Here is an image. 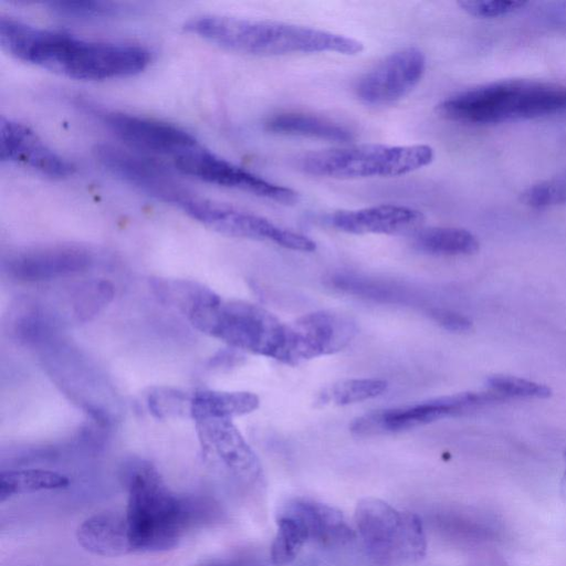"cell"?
Here are the masks:
<instances>
[{
  "label": "cell",
  "mask_w": 566,
  "mask_h": 566,
  "mask_svg": "<svg viewBox=\"0 0 566 566\" xmlns=\"http://www.w3.org/2000/svg\"><path fill=\"white\" fill-rule=\"evenodd\" d=\"M203 458L230 473L242 483L251 484L262 473L258 457L229 419L196 421Z\"/></svg>",
  "instance_id": "cell-14"
},
{
  "label": "cell",
  "mask_w": 566,
  "mask_h": 566,
  "mask_svg": "<svg viewBox=\"0 0 566 566\" xmlns=\"http://www.w3.org/2000/svg\"><path fill=\"white\" fill-rule=\"evenodd\" d=\"M444 119L463 124H500L566 112V87L510 80L463 91L436 108Z\"/></svg>",
  "instance_id": "cell-4"
},
{
  "label": "cell",
  "mask_w": 566,
  "mask_h": 566,
  "mask_svg": "<svg viewBox=\"0 0 566 566\" xmlns=\"http://www.w3.org/2000/svg\"><path fill=\"white\" fill-rule=\"evenodd\" d=\"M57 317L31 297L19 298L9 312V331L19 340L35 343L49 338L57 327Z\"/></svg>",
  "instance_id": "cell-23"
},
{
  "label": "cell",
  "mask_w": 566,
  "mask_h": 566,
  "mask_svg": "<svg viewBox=\"0 0 566 566\" xmlns=\"http://www.w3.org/2000/svg\"><path fill=\"white\" fill-rule=\"evenodd\" d=\"M119 479L128 492L125 512L133 553L175 548L195 517L193 503L172 493L147 460L123 462Z\"/></svg>",
  "instance_id": "cell-3"
},
{
  "label": "cell",
  "mask_w": 566,
  "mask_h": 566,
  "mask_svg": "<svg viewBox=\"0 0 566 566\" xmlns=\"http://www.w3.org/2000/svg\"><path fill=\"white\" fill-rule=\"evenodd\" d=\"M433 158V149L424 144H364L302 154L296 167L307 175L336 179L398 177L430 165Z\"/></svg>",
  "instance_id": "cell-5"
},
{
  "label": "cell",
  "mask_w": 566,
  "mask_h": 566,
  "mask_svg": "<svg viewBox=\"0 0 566 566\" xmlns=\"http://www.w3.org/2000/svg\"><path fill=\"white\" fill-rule=\"evenodd\" d=\"M284 510L297 516L305 525L310 541L322 545L344 544L355 537L343 514L326 504L294 500Z\"/></svg>",
  "instance_id": "cell-20"
},
{
  "label": "cell",
  "mask_w": 566,
  "mask_h": 566,
  "mask_svg": "<svg viewBox=\"0 0 566 566\" xmlns=\"http://www.w3.org/2000/svg\"><path fill=\"white\" fill-rule=\"evenodd\" d=\"M426 71V55L415 46L395 51L359 77L356 96L365 104L382 106L407 96L420 83Z\"/></svg>",
  "instance_id": "cell-12"
},
{
  "label": "cell",
  "mask_w": 566,
  "mask_h": 566,
  "mask_svg": "<svg viewBox=\"0 0 566 566\" xmlns=\"http://www.w3.org/2000/svg\"><path fill=\"white\" fill-rule=\"evenodd\" d=\"M150 286L156 297L189 316L200 306L221 301L209 287L190 280L153 277Z\"/></svg>",
  "instance_id": "cell-25"
},
{
  "label": "cell",
  "mask_w": 566,
  "mask_h": 566,
  "mask_svg": "<svg viewBox=\"0 0 566 566\" xmlns=\"http://www.w3.org/2000/svg\"><path fill=\"white\" fill-rule=\"evenodd\" d=\"M355 522L365 548L379 563L408 564L426 554L423 525L415 513L367 497L357 503Z\"/></svg>",
  "instance_id": "cell-7"
},
{
  "label": "cell",
  "mask_w": 566,
  "mask_h": 566,
  "mask_svg": "<svg viewBox=\"0 0 566 566\" xmlns=\"http://www.w3.org/2000/svg\"><path fill=\"white\" fill-rule=\"evenodd\" d=\"M521 200L536 209L566 203V171L531 186Z\"/></svg>",
  "instance_id": "cell-32"
},
{
  "label": "cell",
  "mask_w": 566,
  "mask_h": 566,
  "mask_svg": "<svg viewBox=\"0 0 566 566\" xmlns=\"http://www.w3.org/2000/svg\"><path fill=\"white\" fill-rule=\"evenodd\" d=\"M92 255L74 244H51L14 252L3 262L7 273L24 282L51 281L86 271Z\"/></svg>",
  "instance_id": "cell-15"
},
{
  "label": "cell",
  "mask_w": 566,
  "mask_h": 566,
  "mask_svg": "<svg viewBox=\"0 0 566 566\" xmlns=\"http://www.w3.org/2000/svg\"><path fill=\"white\" fill-rule=\"evenodd\" d=\"M175 168L184 175L202 181L238 189L276 202L293 203L297 201V192L262 178L200 145L174 159Z\"/></svg>",
  "instance_id": "cell-11"
},
{
  "label": "cell",
  "mask_w": 566,
  "mask_h": 566,
  "mask_svg": "<svg viewBox=\"0 0 566 566\" xmlns=\"http://www.w3.org/2000/svg\"><path fill=\"white\" fill-rule=\"evenodd\" d=\"M114 286L106 280H92L75 286L69 296L70 312L77 322L96 316L114 297Z\"/></svg>",
  "instance_id": "cell-28"
},
{
  "label": "cell",
  "mask_w": 566,
  "mask_h": 566,
  "mask_svg": "<svg viewBox=\"0 0 566 566\" xmlns=\"http://www.w3.org/2000/svg\"><path fill=\"white\" fill-rule=\"evenodd\" d=\"M357 334L356 323L333 311L305 314L285 325L280 361L295 365L302 360L331 355L344 349Z\"/></svg>",
  "instance_id": "cell-10"
},
{
  "label": "cell",
  "mask_w": 566,
  "mask_h": 566,
  "mask_svg": "<svg viewBox=\"0 0 566 566\" xmlns=\"http://www.w3.org/2000/svg\"><path fill=\"white\" fill-rule=\"evenodd\" d=\"M327 222L352 234H413L422 228L424 216L408 206L384 203L355 210H337L327 216Z\"/></svg>",
  "instance_id": "cell-18"
},
{
  "label": "cell",
  "mask_w": 566,
  "mask_h": 566,
  "mask_svg": "<svg viewBox=\"0 0 566 566\" xmlns=\"http://www.w3.org/2000/svg\"><path fill=\"white\" fill-rule=\"evenodd\" d=\"M268 132L347 143L354 139V133L347 127L315 115L305 113H281L270 117L265 123Z\"/></svg>",
  "instance_id": "cell-21"
},
{
  "label": "cell",
  "mask_w": 566,
  "mask_h": 566,
  "mask_svg": "<svg viewBox=\"0 0 566 566\" xmlns=\"http://www.w3.org/2000/svg\"><path fill=\"white\" fill-rule=\"evenodd\" d=\"M331 281L336 289L368 298L388 301L399 297L396 287L367 277L352 274H337L334 275Z\"/></svg>",
  "instance_id": "cell-33"
},
{
  "label": "cell",
  "mask_w": 566,
  "mask_h": 566,
  "mask_svg": "<svg viewBox=\"0 0 566 566\" xmlns=\"http://www.w3.org/2000/svg\"><path fill=\"white\" fill-rule=\"evenodd\" d=\"M502 401L501 397L489 390L461 392L410 406L370 411L356 418L350 431L360 437L400 432Z\"/></svg>",
  "instance_id": "cell-9"
},
{
  "label": "cell",
  "mask_w": 566,
  "mask_h": 566,
  "mask_svg": "<svg viewBox=\"0 0 566 566\" xmlns=\"http://www.w3.org/2000/svg\"><path fill=\"white\" fill-rule=\"evenodd\" d=\"M388 387L387 381L374 378L345 379L333 384L321 395L322 402L338 406L361 402L382 395Z\"/></svg>",
  "instance_id": "cell-29"
},
{
  "label": "cell",
  "mask_w": 566,
  "mask_h": 566,
  "mask_svg": "<svg viewBox=\"0 0 566 566\" xmlns=\"http://www.w3.org/2000/svg\"><path fill=\"white\" fill-rule=\"evenodd\" d=\"M190 323L233 348L279 360L285 324L261 306L242 301L208 304L188 316Z\"/></svg>",
  "instance_id": "cell-6"
},
{
  "label": "cell",
  "mask_w": 566,
  "mask_h": 566,
  "mask_svg": "<svg viewBox=\"0 0 566 566\" xmlns=\"http://www.w3.org/2000/svg\"><path fill=\"white\" fill-rule=\"evenodd\" d=\"M196 566H264V564L254 556L238 555L208 559Z\"/></svg>",
  "instance_id": "cell-37"
},
{
  "label": "cell",
  "mask_w": 566,
  "mask_h": 566,
  "mask_svg": "<svg viewBox=\"0 0 566 566\" xmlns=\"http://www.w3.org/2000/svg\"><path fill=\"white\" fill-rule=\"evenodd\" d=\"M76 538L85 551L94 555L118 557L133 553L125 514H94L77 527Z\"/></svg>",
  "instance_id": "cell-19"
},
{
  "label": "cell",
  "mask_w": 566,
  "mask_h": 566,
  "mask_svg": "<svg viewBox=\"0 0 566 566\" xmlns=\"http://www.w3.org/2000/svg\"><path fill=\"white\" fill-rule=\"evenodd\" d=\"M104 122L119 139L138 150L175 159L199 146L191 134L166 122L117 112L105 114Z\"/></svg>",
  "instance_id": "cell-16"
},
{
  "label": "cell",
  "mask_w": 566,
  "mask_h": 566,
  "mask_svg": "<svg viewBox=\"0 0 566 566\" xmlns=\"http://www.w3.org/2000/svg\"><path fill=\"white\" fill-rule=\"evenodd\" d=\"M0 43L10 55L76 80L125 77L145 70L150 52L140 45L87 41L0 18Z\"/></svg>",
  "instance_id": "cell-1"
},
{
  "label": "cell",
  "mask_w": 566,
  "mask_h": 566,
  "mask_svg": "<svg viewBox=\"0 0 566 566\" xmlns=\"http://www.w3.org/2000/svg\"><path fill=\"white\" fill-rule=\"evenodd\" d=\"M51 11L69 19H95L116 14V3L103 1H53L49 3Z\"/></svg>",
  "instance_id": "cell-34"
},
{
  "label": "cell",
  "mask_w": 566,
  "mask_h": 566,
  "mask_svg": "<svg viewBox=\"0 0 566 566\" xmlns=\"http://www.w3.org/2000/svg\"><path fill=\"white\" fill-rule=\"evenodd\" d=\"M259 397L250 391L202 390L191 396L190 417L195 420L229 419L254 411Z\"/></svg>",
  "instance_id": "cell-22"
},
{
  "label": "cell",
  "mask_w": 566,
  "mask_h": 566,
  "mask_svg": "<svg viewBox=\"0 0 566 566\" xmlns=\"http://www.w3.org/2000/svg\"><path fill=\"white\" fill-rule=\"evenodd\" d=\"M564 459H565V464H566V449H565V452H564Z\"/></svg>",
  "instance_id": "cell-38"
},
{
  "label": "cell",
  "mask_w": 566,
  "mask_h": 566,
  "mask_svg": "<svg viewBox=\"0 0 566 566\" xmlns=\"http://www.w3.org/2000/svg\"><path fill=\"white\" fill-rule=\"evenodd\" d=\"M430 317L441 327L453 333H464L472 328V321L465 315L446 308H431Z\"/></svg>",
  "instance_id": "cell-36"
},
{
  "label": "cell",
  "mask_w": 566,
  "mask_h": 566,
  "mask_svg": "<svg viewBox=\"0 0 566 566\" xmlns=\"http://www.w3.org/2000/svg\"><path fill=\"white\" fill-rule=\"evenodd\" d=\"M185 29L227 50L252 55L323 52L355 55L364 50L363 42L352 36L274 20L208 14L188 20Z\"/></svg>",
  "instance_id": "cell-2"
},
{
  "label": "cell",
  "mask_w": 566,
  "mask_h": 566,
  "mask_svg": "<svg viewBox=\"0 0 566 566\" xmlns=\"http://www.w3.org/2000/svg\"><path fill=\"white\" fill-rule=\"evenodd\" d=\"M147 405L158 419L190 417L191 396L177 389L159 387L148 394Z\"/></svg>",
  "instance_id": "cell-31"
},
{
  "label": "cell",
  "mask_w": 566,
  "mask_h": 566,
  "mask_svg": "<svg viewBox=\"0 0 566 566\" xmlns=\"http://www.w3.org/2000/svg\"><path fill=\"white\" fill-rule=\"evenodd\" d=\"M485 384L489 391L505 401L520 398L546 399L552 396V389L548 386L515 376L492 375L486 378Z\"/></svg>",
  "instance_id": "cell-30"
},
{
  "label": "cell",
  "mask_w": 566,
  "mask_h": 566,
  "mask_svg": "<svg viewBox=\"0 0 566 566\" xmlns=\"http://www.w3.org/2000/svg\"><path fill=\"white\" fill-rule=\"evenodd\" d=\"M308 541L310 535L302 521L283 510L277 520V532L270 551L271 563L275 566L291 563Z\"/></svg>",
  "instance_id": "cell-27"
},
{
  "label": "cell",
  "mask_w": 566,
  "mask_h": 566,
  "mask_svg": "<svg viewBox=\"0 0 566 566\" xmlns=\"http://www.w3.org/2000/svg\"><path fill=\"white\" fill-rule=\"evenodd\" d=\"M66 475L44 469L8 470L0 474V502L20 494L59 490L69 485Z\"/></svg>",
  "instance_id": "cell-26"
},
{
  "label": "cell",
  "mask_w": 566,
  "mask_h": 566,
  "mask_svg": "<svg viewBox=\"0 0 566 566\" xmlns=\"http://www.w3.org/2000/svg\"><path fill=\"white\" fill-rule=\"evenodd\" d=\"M412 245L431 255H470L478 252L480 244L470 231L452 227L421 228L412 234Z\"/></svg>",
  "instance_id": "cell-24"
},
{
  "label": "cell",
  "mask_w": 566,
  "mask_h": 566,
  "mask_svg": "<svg viewBox=\"0 0 566 566\" xmlns=\"http://www.w3.org/2000/svg\"><path fill=\"white\" fill-rule=\"evenodd\" d=\"M179 208L198 222L226 235L269 241L301 252H313L316 249V243L307 235L227 203L191 193Z\"/></svg>",
  "instance_id": "cell-8"
},
{
  "label": "cell",
  "mask_w": 566,
  "mask_h": 566,
  "mask_svg": "<svg viewBox=\"0 0 566 566\" xmlns=\"http://www.w3.org/2000/svg\"><path fill=\"white\" fill-rule=\"evenodd\" d=\"M458 4L470 15L494 18L518 10L526 2L516 0H461Z\"/></svg>",
  "instance_id": "cell-35"
},
{
  "label": "cell",
  "mask_w": 566,
  "mask_h": 566,
  "mask_svg": "<svg viewBox=\"0 0 566 566\" xmlns=\"http://www.w3.org/2000/svg\"><path fill=\"white\" fill-rule=\"evenodd\" d=\"M0 158L51 178L73 174V165L51 149L31 128L10 118L0 120Z\"/></svg>",
  "instance_id": "cell-17"
},
{
  "label": "cell",
  "mask_w": 566,
  "mask_h": 566,
  "mask_svg": "<svg viewBox=\"0 0 566 566\" xmlns=\"http://www.w3.org/2000/svg\"><path fill=\"white\" fill-rule=\"evenodd\" d=\"M93 151L108 171L151 197L179 207L191 195L155 160L109 144H98Z\"/></svg>",
  "instance_id": "cell-13"
}]
</instances>
